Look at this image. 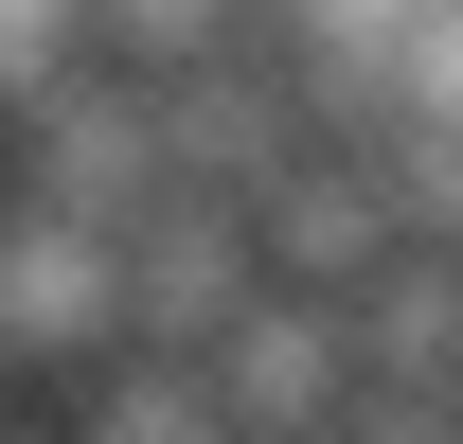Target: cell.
I'll list each match as a JSON object with an SVG mask.
<instances>
[{
  "label": "cell",
  "instance_id": "4",
  "mask_svg": "<svg viewBox=\"0 0 463 444\" xmlns=\"http://www.w3.org/2000/svg\"><path fill=\"white\" fill-rule=\"evenodd\" d=\"M0 356H71V374L143 356V338H125V231L0 214Z\"/></svg>",
  "mask_w": 463,
  "mask_h": 444
},
{
  "label": "cell",
  "instance_id": "5",
  "mask_svg": "<svg viewBox=\"0 0 463 444\" xmlns=\"http://www.w3.org/2000/svg\"><path fill=\"white\" fill-rule=\"evenodd\" d=\"M71 444H232V409H214V374H178V356H108L90 409H71Z\"/></svg>",
  "mask_w": 463,
  "mask_h": 444
},
{
  "label": "cell",
  "instance_id": "6",
  "mask_svg": "<svg viewBox=\"0 0 463 444\" xmlns=\"http://www.w3.org/2000/svg\"><path fill=\"white\" fill-rule=\"evenodd\" d=\"M339 444H463V391H374Z\"/></svg>",
  "mask_w": 463,
  "mask_h": 444
},
{
  "label": "cell",
  "instance_id": "7",
  "mask_svg": "<svg viewBox=\"0 0 463 444\" xmlns=\"http://www.w3.org/2000/svg\"><path fill=\"white\" fill-rule=\"evenodd\" d=\"M0 444H36V427H0Z\"/></svg>",
  "mask_w": 463,
  "mask_h": 444
},
{
  "label": "cell",
  "instance_id": "8",
  "mask_svg": "<svg viewBox=\"0 0 463 444\" xmlns=\"http://www.w3.org/2000/svg\"><path fill=\"white\" fill-rule=\"evenodd\" d=\"M0 214H18V196H0Z\"/></svg>",
  "mask_w": 463,
  "mask_h": 444
},
{
  "label": "cell",
  "instance_id": "2",
  "mask_svg": "<svg viewBox=\"0 0 463 444\" xmlns=\"http://www.w3.org/2000/svg\"><path fill=\"white\" fill-rule=\"evenodd\" d=\"M178 178H161V89H108L71 71L54 107H18V214H71V231H143Z\"/></svg>",
  "mask_w": 463,
  "mask_h": 444
},
{
  "label": "cell",
  "instance_id": "1",
  "mask_svg": "<svg viewBox=\"0 0 463 444\" xmlns=\"http://www.w3.org/2000/svg\"><path fill=\"white\" fill-rule=\"evenodd\" d=\"M250 302H268V231L232 214V196H161V214L125 231V338H143V356L214 374Z\"/></svg>",
  "mask_w": 463,
  "mask_h": 444
},
{
  "label": "cell",
  "instance_id": "3",
  "mask_svg": "<svg viewBox=\"0 0 463 444\" xmlns=\"http://www.w3.org/2000/svg\"><path fill=\"white\" fill-rule=\"evenodd\" d=\"M214 409H232V444H339L356 409H374V374H356V320L268 284V302L232 320V356H214Z\"/></svg>",
  "mask_w": 463,
  "mask_h": 444
}]
</instances>
